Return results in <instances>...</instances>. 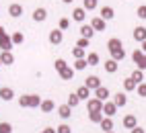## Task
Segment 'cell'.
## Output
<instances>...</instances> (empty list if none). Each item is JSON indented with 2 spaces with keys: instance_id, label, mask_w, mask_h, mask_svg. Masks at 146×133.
<instances>
[{
  "instance_id": "obj_29",
  "label": "cell",
  "mask_w": 146,
  "mask_h": 133,
  "mask_svg": "<svg viewBox=\"0 0 146 133\" xmlns=\"http://www.w3.org/2000/svg\"><path fill=\"white\" fill-rule=\"evenodd\" d=\"M72 58H74V60H80V58H86V49H84V47H78V45H76L74 49H72Z\"/></svg>"
},
{
  "instance_id": "obj_13",
  "label": "cell",
  "mask_w": 146,
  "mask_h": 133,
  "mask_svg": "<svg viewBox=\"0 0 146 133\" xmlns=\"http://www.w3.org/2000/svg\"><path fill=\"white\" fill-rule=\"evenodd\" d=\"M84 86H89L91 90H97L101 86V80H99V76H89V78L84 80Z\"/></svg>"
},
{
  "instance_id": "obj_11",
  "label": "cell",
  "mask_w": 146,
  "mask_h": 133,
  "mask_svg": "<svg viewBox=\"0 0 146 133\" xmlns=\"http://www.w3.org/2000/svg\"><path fill=\"white\" fill-rule=\"evenodd\" d=\"M45 18H47V10H45L43 6H39V8H35V10H33V21H37V23H43Z\"/></svg>"
},
{
  "instance_id": "obj_6",
  "label": "cell",
  "mask_w": 146,
  "mask_h": 133,
  "mask_svg": "<svg viewBox=\"0 0 146 133\" xmlns=\"http://www.w3.org/2000/svg\"><path fill=\"white\" fill-rule=\"evenodd\" d=\"M113 102L117 104V109H119V107H125V104H128V94H125V90H123V92L119 90L117 94H113Z\"/></svg>"
},
{
  "instance_id": "obj_24",
  "label": "cell",
  "mask_w": 146,
  "mask_h": 133,
  "mask_svg": "<svg viewBox=\"0 0 146 133\" xmlns=\"http://www.w3.org/2000/svg\"><path fill=\"white\" fill-rule=\"evenodd\" d=\"M8 14L15 16V18H17V16H21V14H23V6H21V4H17V2L11 4V6H8Z\"/></svg>"
},
{
  "instance_id": "obj_53",
  "label": "cell",
  "mask_w": 146,
  "mask_h": 133,
  "mask_svg": "<svg viewBox=\"0 0 146 133\" xmlns=\"http://www.w3.org/2000/svg\"><path fill=\"white\" fill-rule=\"evenodd\" d=\"M39 133H43V131H39Z\"/></svg>"
},
{
  "instance_id": "obj_23",
  "label": "cell",
  "mask_w": 146,
  "mask_h": 133,
  "mask_svg": "<svg viewBox=\"0 0 146 133\" xmlns=\"http://www.w3.org/2000/svg\"><path fill=\"white\" fill-rule=\"evenodd\" d=\"M39 104H41L39 94H29V109H39Z\"/></svg>"
},
{
  "instance_id": "obj_18",
  "label": "cell",
  "mask_w": 146,
  "mask_h": 133,
  "mask_svg": "<svg viewBox=\"0 0 146 133\" xmlns=\"http://www.w3.org/2000/svg\"><path fill=\"white\" fill-rule=\"evenodd\" d=\"M117 68H119V62H115L113 58L105 62V72H107V74H115V72H117Z\"/></svg>"
},
{
  "instance_id": "obj_5",
  "label": "cell",
  "mask_w": 146,
  "mask_h": 133,
  "mask_svg": "<svg viewBox=\"0 0 146 133\" xmlns=\"http://www.w3.org/2000/svg\"><path fill=\"white\" fill-rule=\"evenodd\" d=\"M58 115H60V119L68 121L72 117V107L70 104H60V107H58Z\"/></svg>"
},
{
  "instance_id": "obj_20",
  "label": "cell",
  "mask_w": 146,
  "mask_h": 133,
  "mask_svg": "<svg viewBox=\"0 0 146 133\" xmlns=\"http://www.w3.org/2000/svg\"><path fill=\"white\" fill-rule=\"evenodd\" d=\"M136 88H138V82H136V80L132 78V76L123 80V90H125V92H134Z\"/></svg>"
},
{
  "instance_id": "obj_8",
  "label": "cell",
  "mask_w": 146,
  "mask_h": 133,
  "mask_svg": "<svg viewBox=\"0 0 146 133\" xmlns=\"http://www.w3.org/2000/svg\"><path fill=\"white\" fill-rule=\"evenodd\" d=\"M95 96L99 98V100H103V102H105L107 98L111 96V92H109V88H107V86H103V84H101V86H99V88L95 90Z\"/></svg>"
},
{
  "instance_id": "obj_28",
  "label": "cell",
  "mask_w": 146,
  "mask_h": 133,
  "mask_svg": "<svg viewBox=\"0 0 146 133\" xmlns=\"http://www.w3.org/2000/svg\"><path fill=\"white\" fill-rule=\"evenodd\" d=\"M66 104H70L72 109H74V107H78V104H80L78 94H76V92H70V94H68V100H66Z\"/></svg>"
},
{
  "instance_id": "obj_17",
  "label": "cell",
  "mask_w": 146,
  "mask_h": 133,
  "mask_svg": "<svg viewBox=\"0 0 146 133\" xmlns=\"http://www.w3.org/2000/svg\"><path fill=\"white\" fill-rule=\"evenodd\" d=\"M134 39L138 41V43H142V41H146V27H136L134 29Z\"/></svg>"
},
{
  "instance_id": "obj_45",
  "label": "cell",
  "mask_w": 146,
  "mask_h": 133,
  "mask_svg": "<svg viewBox=\"0 0 146 133\" xmlns=\"http://www.w3.org/2000/svg\"><path fill=\"white\" fill-rule=\"evenodd\" d=\"M58 27H60L62 31H66L68 27H70V21H68V18H60V25H58Z\"/></svg>"
},
{
  "instance_id": "obj_21",
  "label": "cell",
  "mask_w": 146,
  "mask_h": 133,
  "mask_svg": "<svg viewBox=\"0 0 146 133\" xmlns=\"http://www.w3.org/2000/svg\"><path fill=\"white\" fill-rule=\"evenodd\" d=\"M97 31L93 29L91 25H82L80 27V37H86V39H93V35H95Z\"/></svg>"
},
{
  "instance_id": "obj_43",
  "label": "cell",
  "mask_w": 146,
  "mask_h": 133,
  "mask_svg": "<svg viewBox=\"0 0 146 133\" xmlns=\"http://www.w3.org/2000/svg\"><path fill=\"white\" fill-rule=\"evenodd\" d=\"M89 43H91V39H86V37H80V39L76 41V45H78V47H84V49L89 47Z\"/></svg>"
},
{
  "instance_id": "obj_16",
  "label": "cell",
  "mask_w": 146,
  "mask_h": 133,
  "mask_svg": "<svg viewBox=\"0 0 146 133\" xmlns=\"http://www.w3.org/2000/svg\"><path fill=\"white\" fill-rule=\"evenodd\" d=\"M121 125H123L125 129H134L136 125H138V119H136L134 115H125L123 121H121Z\"/></svg>"
},
{
  "instance_id": "obj_38",
  "label": "cell",
  "mask_w": 146,
  "mask_h": 133,
  "mask_svg": "<svg viewBox=\"0 0 146 133\" xmlns=\"http://www.w3.org/2000/svg\"><path fill=\"white\" fill-rule=\"evenodd\" d=\"M19 107L29 109V94H23V96H19Z\"/></svg>"
},
{
  "instance_id": "obj_9",
  "label": "cell",
  "mask_w": 146,
  "mask_h": 133,
  "mask_svg": "<svg viewBox=\"0 0 146 133\" xmlns=\"http://www.w3.org/2000/svg\"><path fill=\"white\" fill-rule=\"evenodd\" d=\"M0 98H2L4 102H11L15 98V90L8 88V86H2V88H0Z\"/></svg>"
},
{
  "instance_id": "obj_26",
  "label": "cell",
  "mask_w": 146,
  "mask_h": 133,
  "mask_svg": "<svg viewBox=\"0 0 146 133\" xmlns=\"http://www.w3.org/2000/svg\"><path fill=\"white\" fill-rule=\"evenodd\" d=\"M74 72H76V70L68 66V68H64V70L60 72V78H62V80H72V78H74Z\"/></svg>"
},
{
  "instance_id": "obj_14",
  "label": "cell",
  "mask_w": 146,
  "mask_h": 133,
  "mask_svg": "<svg viewBox=\"0 0 146 133\" xmlns=\"http://www.w3.org/2000/svg\"><path fill=\"white\" fill-rule=\"evenodd\" d=\"M99 16H103L105 21H111V18L115 16V10H113V6H101V10H99Z\"/></svg>"
},
{
  "instance_id": "obj_42",
  "label": "cell",
  "mask_w": 146,
  "mask_h": 133,
  "mask_svg": "<svg viewBox=\"0 0 146 133\" xmlns=\"http://www.w3.org/2000/svg\"><path fill=\"white\" fill-rule=\"evenodd\" d=\"M136 90H138V96H142V98H144V96H146V82H140Z\"/></svg>"
},
{
  "instance_id": "obj_4",
  "label": "cell",
  "mask_w": 146,
  "mask_h": 133,
  "mask_svg": "<svg viewBox=\"0 0 146 133\" xmlns=\"http://www.w3.org/2000/svg\"><path fill=\"white\" fill-rule=\"evenodd\" d=\"M13 37L11 35H2L0 37V51H11L13 49Z\"/></svg>"
},
{
  "instance_id": "obj_39",
  "label": "cell",
  "mask_w": 146,
  "mask_h": 133,
  "mask_svg": "<svg viewBox=\"0 0 146 133\" xmlns=\"http://www.w3.org/2000/svg\"><path fill=\"white\" fill-rule=\"evenodd\" d=\"M0 133H13V125L11 123H0Z\"/></svg>"
},
{
  "instance_id": "obj_36",
  "label": "cell",
  "mask_w": 146,
  "mask_h": 133,
  "mask_svg": "<svg viewBox=\"0 0 146 133\" xmlns=\"http://www.w3.org/2000/svg\"><path fill=\"white\" fill-rule=\"evenodd\" d=\"M132 78H134L136 82H138V84H140V82L144 80V70H140V68H136V70L132 72Z\"/></svg>"
},
{
  "instance_id": "obj_12",
  "label": "cell",
  "mask_w": 146,
  "mask_h": 133,
  "mask_svg": "<svg viewBox=\"0 0 146 133\" xmlns=\"http://www.w3.org/2000/svg\"><path fill=\"white\" fill-rule=\"evenodd\" d=\"M91 92H93V90H91L89 86H84V84L76 88V94H78V98H80V100H89V98H91Z\"/></svg>"
},
{
  "instance_id": "obj_30",
  "label": "cell",
  "mask_w": 146,
  "mask_h": 133,
  "mask_svg": "<svg viewBox=\"0 0 146 133\" xmlns=\"http://www.w3.org/2000/svg\"><path fill=\"white\" fill-rule=\"evenodd\" d=\"M111 58H113L115 62H123V60H125V49L121 47V49H115V51H111Z\"/></svg>"
},
{
  "instance_id": "obj_37",
  "label": "cell",
  "mask_w": 146,
  "mask_h": 133,
  "mask_svg": "<svg viewBox=\"0 0 146 133\" xmlns=\"http://www.w3.org/2000/svg\"><path fill=\"white\" fill-rule=\"evenodd\" d=\"M56 131H58V133H72V127L68 125V123H62V125L56 127Z\"/></svg>"
},
{
  "instance_id": "obj_22",
  "label": "cell",
  "mask_w": 146,
  "mask_h": 133,
  "mask_svg": "<svg viewBox=\"0 0 146 133\" xmlns=\"http://www.w3.org/2000/svg\"><path fill=\"white\" fill-rule=\"evenodd\" d=\"M103 111H93V113H89V121L91 123H95V125H99V123L103 121Z\"/></svg>"
},
{
  "instance_id": "obj_31",
  "label": "cell",
  "mask_w": 146,
  "mask_h": 133,
  "mask_svg": "<svg viewBox=\"0 0 146 133\" xmlns=\"http://www.w3.org/2000/svg\"><path fill=\"white\" fill-rule=\"evenodd\" d=\"M86 66H89L86 58H80V60H76V62H74V66H72V68H74L76 72H80V70H84V68H86Z\"/></svg>"
},
{
  "instance_id": "obj_35",
  "label": "cell",
  "mask_w": 146,
  "mask_h": 133,
  "mask_svg": "<svg viewBox=\"0 0 146 133\" xmlns=\"http://www.w3.org/2000/svg\"><path fill=\"white\" fill-rule=\"evenodd\" d=\"M11 37H13V43H15V45H21V43L25 41V35H23L21 31H17V33H13Z\"/></svg>"
},
{
  "instance_id": "obj_41",
  "label": "cell",
  "mask_w": 146,
  "mask_h": 133,
  "mask_svg": "<svg viewBox=\"0 0 146 133\" xmlns=\"http://www.w3.org/2000/svg\"><path fill=\"white\" fill-rule=\"evenodd\" d=\"M136 14H138V18H142V21H146V4L138 6V10H136Z\"/></svg>"
},
{
  "instance_id": "obj_40",
  "label": "cell",
  "mask_w": 146,
  "mask_h": 133,
  "mask_svg": "<svg viewBox=\"0 0 146 133\" xmlns=\"http://www.w3.org/2000/svg\"><path fill=\"white\" fill-rule=\"evenodd\" d=\"M142 53H144V51H142V47H136V49H134V53H132V60H134V64L142 58Z\"/></svg>"
},
{
  "instance_id": "obj_47",
  "label": "cell",
  "mask_w": 146,
  "mask_h": 133,
  "mask_svg": "<svg viewBox=\"0 0 146 133\" xmlns=\"http://www.w3.org/2000/svg\"><path fill=\"white\" fill-rule=\"evenodd\" d=\"M43 133H58V131H56L54 127H45V129H43Z\"/></svg>"
},
{
  "instance_id": "obj_25",
  "label": "cell",
  "mask_w": 146,
  "mask_h": 133,
  "mask_svg": "<svg viewBox=\"0 0 146 133\" xmlns=\"http://www.w3.org/2000/svg\"><path fill=\"white\" fill-rule=\"evenodd\" d=\"M99 127L103 131H111L113 129V117H103V121L99 123Z\"/></svg>"
},
{
  "instance_id": "obj_15",
  "label": "cell",
  "mask_w": 146,
  "mask_h": 133,
  "mask_svg": "<svg viewBox=\"0 0 146 133\" xmlns=\"http://www.w3.org/2000/svg\"><path fill=\"white\" fill-rule=\"evenodd\" d=\"M121 47H123V43H121V39H117V37H111V39L107 41V49H109V53L115 51V49H121Z\"/></svg>"
},
{
  "instance_id": "obj_50",
  "label": "cell",
  "mask_w": 146,
  "mask_h": 133,
  "mask_svg": "<svg viewBox=\"0 0 146 133\" xmlns=\"http://www.w3.org/2000/svg\"><path fill=\"white\" fill-rule=\"evenodd\" d=\"M62 2H64V4H72V2H74V0H62Z\"/></svg>"
},
{
  "instance_id": "obj_51",
  "label": "cell",
  "mask_w": 146,
  "mask_h": 133,
  "mask_svg": "<svg viewBox=\"0 0 146 133\" xmlns=\"http://www.w3.org/2000/svg\"><path fill=\"white\" fill-rule=\"evenodd\" d=\"M103 133H115V131H113V129H111V131H103Z\"/></svg>"
},
{
  "instance_id": "obj_34",
  "label": "cell",
  "mask_w": 146,
  "mask_h": 133,
  "mask_svg": "<svg viewBox=\"0 0 146 133\" xmlns=\"http://www.w3.org/2000/svg\"><path fill=\"white\" fill-rule=\"evenodd\" d=\"M54 68H56V72L60 74L64 68H68V64H66V60H62V58H58L56 62H54Z\"/></svg>"
},
{
  "instance_id": "obj_19",
  "label": "cell",
  "mask_w": 146,
  "mask_h": 133,
  "mask_svg": "<svg viewBox=\"0 0 146 133\" xmlns=\"http://www.w3.org/2000/svg\"><path fill=\"white\" fill-rule=\"evenodd\" d=\"M0 62H2L4 66H13V64H15L13 51H2V53H0Z\"/></svg>"
},
{
  "instance_id": "obj_49",
  "label": "cell",
  "mask_w": 146,
  "mask_h": 133,
  "mask_svg": "<svg viewBox=\"0 0 146 133\" xmlns=\"http://www.w3.org/2000/svg\"><path fill=\"white\" fill-rule=\"evenodd\" d=\"M142 51L146 53V41H142Z\"/></svg>"
},
{
  "instance_id": "obj_27",
  "label": "cell",
  "mask_w": 146,
  "mask_h": 133,
  "mask_svg": "<svg viewBox=\"0 0 146 133\" xmlns=\"http://www.w3.org/2000/svg\"><path fill=\"white\" fill-rule=\"evenodd\" d=\"M39 109H41V113H52L56 109V104H54V100H41Z\"/></svg>"
},
{
  "instance_id": "obj_10",
  "label": "cell",
  "mask_w": 146,
  "mask_h": 133,
  "mask_svg": "<svg viewBox=\"0 0 146 133\" xmlns=\"http://www.w3.org/2000/svg\"><path fill=\"white\" fill-rule=\"evenodd\" d=\"M72 18H74L76 23H84V18H86V10H84V6L74 8V10H72Z\"/></svg>"
},
{
  "instance_id": "obj_52",
  "label": "cell",
  "mask_w": 146,
  "mask_h": 133,
  "mask_svg": "<svg viewBox=\"0 0 146 133\" xmlns=\"http://www.w3.org/2000/svg\"><path fill=\"white\" fill-rule=\"evenodd\" d=\"M2 66H4V64H2V62H0V68H2Z\"/></svg>"
},
{
  "instance_id": "obj_3",
  "label": "cell",
  "mask_w": 146,
  "mask_h": 133,
  "mask_svg": "<svg viewBox=\"0 0 146 133\" xmlns=\"http://www.w3.org/2000/svg\"><path fill=\"white\" fill-rule=\"evenodd\" d=\"M115 113H117V104H115L113 100H111V102L105 100V102H103V115H105V117H113Z\"/></svg>"
},
{
  "instance_id": "obj_32",
  "label": "cell",
  "mask_w": 146,
  "mask_h": 133,
  "mask_svg": "<svg viewBox=\"0 0 146 133\" xmlns=\"http://www.w3.org/2000/svg\"><path fill=\"white\" fill-rule=\"evenodd\" d=\"M97 4H99L97 0H82V6H84V10H86V12L95 10V8H97Z\"/></svg>"
},
{
  "instance_id": "obj_1",
  "label": "cell",
  "mask_w": 146,
  "mask_h": 133,
  "mask_svg": "<svg viewBox=\"0 0 146 133\" xmlns=\"http://www.w3.org/2000/svg\"><path fill=\"white\" fill-rule=\"evenodd\" d=\"M47 39H50V43L52 45H60L62 41H64V31L58 27V29H54V31H50V35H47Z\"/></svg>"
},
{
  "instance_id": "obj_33",
  "label": "cell",
  "mask_w": 146,
  "mask_h": 133,
  "mask_svg": "<svg viewBox=\"0 0 146 133\" xmlns=\"http://www.w3.org/2000/svg\"><path fill=\"white\" fill-rule=\"evenodd\" d=\"M86 62H89V66H99V53L91 51L89 55H86Z\"/></svg>"
},
{
  "instance_id": "obj_46",
  "label": "cell",
  "mask_w": 146,
  "mask_h": 133,
  "mask_svg": "<svg viewBox=\"0 0 146 133\" xmlns=\"http://www.w3.org/2000/svg\"><path fill=\"white\" fill-rule=\"evenodd\" d=\"M130 133H146V131H144V129H142L140 125H136L134 129H130Z\"/></svg>"
},
{
  "instance_id": "obj_7",
  "label": "cell",
  "mask_w": 146,
  "mask_h": 133,
  "mask_svg": "<svg viewBox=\"0 0 146 133\" xmlns=\"http://www.w3.org/2000/svg\"><path fill=\"white\" fill-rule=\"evenodd\" d=\"M91 27H93L95 31H105V27H107V21H105L103 16H95L93 21H91Z\"/></svg>"
},
{
  "instance_id": "obj_44",
  "label": "cell",
  "mask_w": 146,
  "mask_h": 133,
  "mask_svg": "<svg viewBox=\"0 0 146 133\" xmlns=\"http://www.w3.org/2000/svg\"><path fill=\"white\" fill-rule=\"evenodd\" d=\"M136 66H138L140 70H146V53H142V58L136 62Z\"/></svg>"
},
{
  "instance_id": "obj_48",
  "label": "cell",
  "mask_w": 146,
  "mask_h": 133,
  "mask_svg": "<svg viewBox=\"0 0 146 133\" xmlns=\"http://www.w3.org/2000/svg\"><path fill=\"white\" fill-rule=\"evenodd\" d=\"M2 35H6V31H4V27L0 25V37H2Z\"/></svg>"
},
{
  "instance_id": "obj_2",
  "label": "cell",
  "mask_w": 146,
  "mask_h": 133,
  "mask_svg": "<svg viewBox=\"0 0 146 133\" xmlns=\"http://www.w3.org/2000/svg\"><path fill=\"white\" fill-rule=\"evenodd\" d=\"M86 111L93 113V111H103V100H99L97 96H91L86 100Z\"/></svg>"
}]
</instances>
